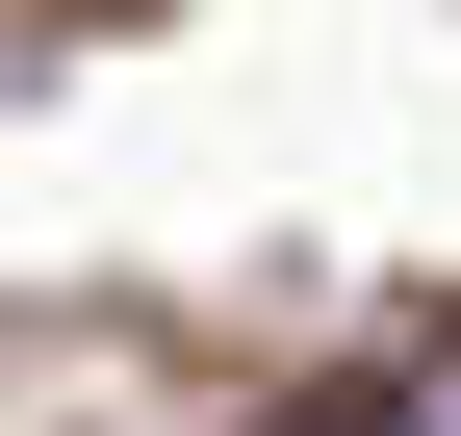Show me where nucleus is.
<instances>
[{"instance_id": "f257e3e1", "label": "nucleus", "mask_w": 461, "mask_h": 436, "mask_svg": "<svg viewBox=\"0 0 461 436\" xmlns=\"http://www.w3.org/2000/svg\"><path fill=\"white\" fill-rule=\"evenodd\" d=\"M257 436H461V334H411V359H333V386H282Z\"/></svg>"}]
</instances>
